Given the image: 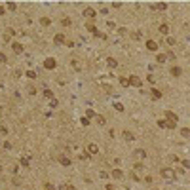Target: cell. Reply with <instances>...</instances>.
Segmentation results:
<instances>
[{"label":"cell","instance_id":"1","mask_svg":"<svg viewBox=\"0 0 190 190\" xmlns=\"http://www.w3.org/2000/svg\"><path fill=\"white\" fill-rule=\"evenodd\" d=\"M160 175H162V179H165V181H175V179H177V171L173 169V167H162Z\"/></svg>","mask_w":190,"mask_h":190},{"label":"cell","instance_id":"2","mask_svg":"<svg viewBox=\"0 0 190 190\" xmlns=\"http://www.w3.org/2000/svg\"><path fill=\"white\" fill-rule=\"evenodd\" d=\"M86 154L88 156H97L99 154V146L95 145V142H89V145L86 146Z\"/></svg>","mask_w":190,"mask_h":190},{"label":"cell","instance_id":"3","mask_svg":"<svg viewBox=\"0 0 190 190\" xmlns=\"http://www.w3.org/2000/svg\"><path fill=\"white\" fill-rule=\"evenodd\" d=\"M141 86H142V80L137 74H131L129 76V88H141Z\"/></svg>","mask_w":190,"mask_h":190},{"label":"cell","instance_id":"4","mask_svg":"<svg viewBox=\"0 0 190 190\" xmlns=\"http://www.w3.org/2000/svg\"><path fill=\"white\" fill-rule=\"evenodd\" d=\"M150 10H158V12H165V10H167V4H165V2H156V4H150Z\"/></svg>","mask_w":190,"mask_h":190},{"label":"cell","instance_id":"5","mask_svg":"<svg viewBox=\"0 0 190 190\" xmlns=\"http://www.w3.org/2000/svg\"><path fill=\"white\" fill-rule=\"evenodd\" d=\"M165 120H169V122H179V116L175 114V112H173V110H167V112H165Z\"/></svg>","mask_w":190,"mask_h":190},{"label":"cell","instance_id":"6","mask_svg":"<svg viewBox=\"0 0 190 190\" xmlns=\"http://www.w3.org/2000/svg\"><path fill=\"white\" fill-rule=\"evenodd\" d=\"M82 13H84V17H88V19H93L95 15H97V12H95L93 8H86V10H84Z\"/></svg>","mask_w":190,"mask_h":190},{"label":"cell","instance_id":"7","mask_svg":"<svg viewBox=\"0 0 190 190\" xmlns=\"http://www.w3.org/2000/svg\"><path fill=\"white\" fill-rule=\"evenodd\" d=\"M44 67L51 70V68H55V67H57V63H55V59H51V57H48V59L44 61Z\"/></svg>","mask_w":190,"mask_h":190},{"label":"cell","instance_id":"8","mask_svg":"<svg viewBox=\"0 0 190 190\" xmlns=\"http://www.w3.org/2000/svg\"><path fill=\"white\" fill-rule=\"evenodd\" d=\"M86 29H88V30H89V33H91V34H95V36H97V34H99V30H97V27H95V25H93V23H91V21H88V23H86Z\"/></svg>","mask_w":190,"mask_h":190},{"label":"cell","instance_id":"9","mask_svg":"<svg viewBox=\"0 0 190 190\" xmlns=\"http://www.w3.org/2000/svg\"><path fill=\"white\" fill-rule=\"evenodd\" d=\"M53 42L61 46V44H65L67 40H65V36H63V34H55V36H53Z\"/></svg>","mask_w":190,"mask_h":190},{"label":"cell","instance_id":"10","mask_svg":"<svg viewBox=\"0 0 190 190\" xmlns=\"http://www.w3.org/2000/svg\"><path fill=\"white\" fill-rule=\"evenodd\" d=\"M146 50H150V51H156V50H158V44H156L154 40H148V42H146Z\"/></svg>","mask_w":190,"mask_h":190},{"label":"cell","instance_id":"11","mask_svg":"<svg viewBox=\"0 0 190 190\" xmlns=\"http://www.w3.org/2000/svg\"><path fill=\"white\" fill-rule=\"evenodd\" d=\"M12 50H13L15 53H21V51H23V46H21L19 42H13V44H12Z\"/></svg>","mask_w":190,"mask_h":190},{"label":"cell","instance_id":"12","mask_svg":"<svg viewBox=\"0 0 190 190\" xmlns=\"http://www.w3.org/2000/svg\"><path fill=\"white\" fill-rule=\"evenodd\" d=\"M107 65H108L110 68H116V67H118V61L112 59V57H107Z\"/></svg>","mask_w":190,"mask_h":190},{"label":"cell","instance_id":"13","mask_svg":"<svg viewBox=\"0 0 190 190\" xmlns=\"http://www.w3.org/2000/svg\"><path fill=\"white\" fill-rule=\"evenodd\" d=\"M158 29H160V33H162V34H167V33H169V25H167V23H162V25L158 27Z\"/></svg>","mask_w":190,"mask_h":190},{"label":"cell","instance_id":"14","mask_svg":"<svg viewBox=\"0 0 190 190\" xmlns=\"http://www.w3.org/2000/svg\"><path fill=\"white\" fill-rule=\"evenodd\" d=\"M150 95H152L154 99H160V97H162V91L156 89V88H152V89H150Z\"/></svg>","mask_w":190,"mask_h":190},{"label":"cell","instance_id":"15","mask_svg":"<svg viewBox=\"0 0 190 190\" xmlns=\"http://www.w3.org/2000/svg\"><path fill=\"white\" fill-rule=\"evenodd\" d=\"M122 137H124L125 141H133V139H135V135H133L131 131H124V133H122Z\"/></svg>","mask_w":190,"mask_h":190},{"label":"cell","instance_id":"16","mask_svg":"<svg viewBox=\"0 0 190 190\" xmlns=\"http://www.w3.org/2000/svg\"><path fill=\"white\" fill-rule=\"evenodd\" d=\"M59 162H61V165H65V167H68V165L72 163V162H70L67 156H61V158H59Z\"/></svg>","mask_w":190,"mask_h":190},{"label":"cell","instance_id":"17","mask_svg":"<svg viewBox=\"0 0 190 190\" xmlns=\"http://www.w3.org/2000/svg\"><path fill=\"white\" fill-rule=\"evenodd\" d=\"M133 154H135V158H146V152H145L142 148H137L135 152H133Z\"/></svg>","mask_w":190,"mask_h":190},{"label":"cell","instance_id":"18","mask_svg":"<svg viewBox=\"0 0 190 190\" xmlns=\"http://www.w3.org/2000/svg\"><path fill=\"white\" fill-rule=\"evenodd\" d=\"M112 177H114V179H124L122 169H114V171H112Z\"/></svg>","mask_w":190,"mask_h":190},{"label":"cell","instance_id":"19","mask_svg":"<svg viewBox=\"0 0 190 190\" xmlns=\"http://www.w3.org/2000/svg\"><path fill=\"white\" fill-rule=\"evenodd\" d=\"M181 135H183L184 139H190V128H183L181 129Z\"/></svg>","mask_w":190,"mask_h":190},{"label":"cell","instance_id":"20","mask_svg":"<svg viewBox=\"0 0 190 190\" xmlns=\"http://www.w3.org/2000/svg\"><path fill=\"white\" fill-rule=\"evenodd\" d=\"M120 86L122 88H129V78H122L120 76Z\"/></svg>","mask_w":190,"mask_h":190},{"label":"cell","instance_id":"21","mask_svg":"<svg viewBox=\"0 0 190 190\" xmlns=\"http://www.w3.org/2000/svg\"><path fill=\"white\" fill-rule=\"evenodd\" d=\"M95 120H97V124H99V125H105V124H107L105 116H101V114H97V116H95Z\"/></svg>","mask_w":190,"mask_h":190},{"label":"cell","instance_id":"22","mask_svg":"<svg viewBox=\"0 0 190 190\" xmlns=\"http://www.w3.org/2000/svg\"><path fill=\"white\" fill-rule=\"evenodd\" d=\"M156 61H158V63H160V65H162V63H165V61H167V57H165V53H158V57H156Z\"/></svg>","mask_w":190,"mask_h":190},{"label":"cell","instance_id":"23","mask_svg":"<svg viewBox=\"0 0 190 190\" xmlns=\"http://www.w3.org/2000/svg\"><path fill=\"white\" fill-rule=\"evenodd\" d=\"M181 72H183L181 67H173V68H171V74H173V76H181Z\"/></svg>","mask_w":190,"mask_h":190},{"label":"cell","instance_id":"24","mask_svg":"<svg viewBox=\"0 0 190 190\" xmlns=\"http://www.w3.org/2000/svg\"><path fill=\"white\" fill-rule=\"evenodd\" d=\"M40 23H42L44 27H50V25H51V19H50V17H42V19H40Z\"/></svg>","mask_w":190,"mask_h":190},{"label":"cell","instance_id":"25","mask_svg":"<svg viewBox=\"0 0 190 190\" xmlns=\"http://www.w3.org/2000/svg\"><path fill=\"white\" fill-rule=\"evenodd\" d=\"M21 165H30V158L29 156H23L21 158Z\"/></svg>","mask_w":190,"mask_h":190},{"label":"cell","instance_id":"26","mask_svg":"<svg viewBox=\"0 0 190 190\" xmlns=\"http://www.w3.org/2000/svg\"><path fill=\"white\" fill-rule=\"evenodd\" d=\"M158 128H162V129H165V128H167V122H165V120H163V118H162V120H158Z\"/></svg>","mask_w":190,"mask_h":190},{"label":"cell","instance_id":"27","mask_svg":"<svg viewBox=\"0 0 190 190\" xmlns=\"http://www.w3.org/2000/svg\"><path fill=\"white\" fill-rule=\"evenodd\" d=\"M116 110H118V112H124V105H122V103H114V105H112Z\"/></svg>","mask_w":190,"mask_h":190},{"label":"cell","instance_id":"28","mask_svg":"<svg viewBox=\"0 0 190 190\" xmlns=\"http://www.w3.org/2000/svg\"><path fill=\"white\" fill-rule=\"evenodd\" d=\"M165 44H167V46H175V38H173V36H167V40H165Z\"/></svg>","mask_w":190,"mask_h":190},{"label":"cell","instance_id":"29","mask_svg":"<svg viewBox=\"0 0 190 190\" xmlns=\"http://www.w3.org/2000/svg\"><path fill=\"white\" fill-rule=\"evenodd\" d=\"M44 97H48V99H53V93H51V89H44Z\"/></svg>","mask_w":190,"mask_h":190},{"label":"cell","instance_id":"30","mask_svg":"<svg viewBox=\"0 0 190 190\" xmlns=\"http://www.w3.org/2000/svg\"><path fill=\"white\" fill-rule=\"evenodd\" d=\"M165 122H167V129H175V128H177L175 122H169V120H165Z\"/></svg>","mask_w":190,"mask_h":190},{"label":"cell","instance_id":"31","mask_svg":"<svg viewBox=\"0 0 190 190\" xmlns=\"http://www.w3.org/2000/svg\"><path fill=\"white\" fill-rule=\"evenodd\" d=\"M95 116H97V114H95V112H93L91 108L88 110V112H86V118H95Z\"/></svg>","mask_w":190,"mask_h":190},{"label":"cell","instance_id":"32","mask_svg":"<svg viewBox=\"0 0 190 190\" xmlns=\"http://www.w3.org/2000/svg\"><path fill=\"white\" fill-rule=\"evenodd\" d=\"M181 163H183V167H184V169H190V160H183Z\"/></svg>","mask_w":190,"mask_h":190},{"label":"cell","instance_id":"33","mask_svg":"<svg viewBox=\"0 0 190 190\" xmlns=\"http://www.w3.org/2000/svg\"><path fill=\"white\" fill-rule=\"evenodd\" d=\"M57 105H59V101H57V99H55V97H53V99L50 101V107H53V108H55V107H57Z\"/></svg>","mask_w":190,"mask_h":190},{"label":"cell","instance_id":"34","mask_svg":"<svg viewBox=\"0 0 190 190\" xmlns=\"http://www.w3.org/2000/svg\"><path fill=\"white\" fill-rule=\"evenodd\" d=\"M44 190H57L53 184H50V183H46V186H44Z\"/></svg>","mask_w":190,"mask_h":190},{"label":"cell","instance_id":"35","mask_svg":"<svg viewBox=\"0 0 190 190\" xmlns=\"http://www.w3.org/2000/svg\"><path fill=\"white\" fill-rule=\"evenodd\" d=\"M80 122H82V125H89V118H86V116H84Z\"/></svg>","mask_w":190,"mask_h":190},{"label":"cell","instance_id":"36","mask_svg":"<svg viewBox=\"0 0 190 190\" xmlns=\"http://www.w3.org/2000/svg\"><path fill=\"white\" fill-rule=\"evenodd\" d=\"M142 167H145V165H142V163H135V167H133V171H141Z\"/></svg>","mask_w":190,"mask_h":190},{"label":"cell","instance_id":"37","mask_svg":"<svg viewBox=\"0 0 190 190\" xmlns=\"http://www.w3.org/2000/svg\"><path fill=\"white\" fill-rule=\"evenodd\" d=\"M29 78H36V72H34V70H29V72H25Z\"/></svg>","mask_w":190,"mask_h":190},{"label":"cell","instance_id":"38","mask_svg":"<svg viewBox=\"0 0 190 190\" xmlns=\"http://www.w3.org/2000/svg\"><path fill=\"white\" fill-rule=\"evenodd\" d=\"M165 57H167V59H175V53H173V51H167V53H165Z\"/></svg>","mask_w":190,"mask_h":190},{"label":"cell","instance_id":"39","mask_svg":"<svg viewBox=\"0 0 190 190\" xmlns=\"http://www.w3.org/2000/svg\"><path fill=\"white\" fill-rule=\"evenodd\" d=\"M68 188H70V184H59L57 190H68Z\"/></svg>","mask_w":190,"mask_h":190},{"label":"cell","instance_id":"40","mask_svg":"<svg viewBox=\"0 0 190 190\" xmlns=\"http://www.w3.org/2000/svg\"><path fill=\"white\" fill-rule=\"evenodd\" d=\"M15 8H17V6H15L13 2H8V10H15Z\"/></svg>","mask_w":190,"mask_h":190},{"label":"cell","instance_id":"41","mask_svg":"<svg viewBox=\"0 0 190 190\" xmlns=\"http://www.w3.org/2000/svg\"><path fill=\"white\" fill-rule=\"evenodd\" d=\"M169 160H171V162H181V160H179V158H177L175 154H171V156H169Z\"/></svg>","mask_w":190,"mask_h":190},{"label":"cell","instance_id":"42","mask_svg":"<svg viewBox=\"0 0 190 190\" xmlns=\"http://www.w3.org/2000/svg\"><path fill=\"white\" fill-rule=\"evenodd\" d=\"M63 25L68 27V25H70V19H68V17H65V19H63Z\"/></svg>","mask_w":190,"mask_h":190},{"label":"cell","instance_id":"43","mask_svg":"<svg viewBox=\"0 0 190 190\" xmlns=\"http://www.w3.org/2000/svg\"><path fill=\"white\" fill-rule=\"evenodd\" d=\"M0 133H2V135H8V129L4 128V125H2V128H0Z\"/></svg>","mask_w":190,"mask_h":190},{"label":"cell","instance_id":"44","mask_svg":"<svg viewBox=\"0 0 190 190\" xmlns=\"http://www.w3.org/2000/svg\"><path fill=\"white\" fill-rule=\"evenodd\" d=\"M131 36H133V38H135V40H139V38H141V33H133Z\"/></svg>","mask_w":190,"mask_h":190},{"label":"cell","instance_id":"45","mask_svg":"<svg viewBox=\"0 0 190 190\" xmlns=\"http://www.w3.org/2000/svg\"><path fill=\"white\" fill-rule=\"evenodd\" d=\"M112 8H116V10H118V8H122V4H120V2H112Z\"/></svg>","mask_w":190,"mask_h":190},{"label":"cell","instance_id":"46","mask_svg":"<svg viewBox=\"0 0 190 190\" xmlns=\"http://www.w3.org/2000/svg\"><path fill=\"white\" fill-rule=\"evenodd\" d=\"M105 190H116V186H114V184H107V188H105Z\"/></svg>","mask_w":190,"mask_h":190},{"label":"cell","instance_id":"47","mask_svg":"<svg viewBox=\"0 0 190 190\" xmlns=\"http://www.w3.org/2000/svg\"><path fill=\"white\" fill-rule=\"evenodd\" d=\"M0 63H6V55L4 53H0Z\"/></svg>","mask_w":190,"mask_h":190},{"label":"cell","instance_id":"48","mask_svg":"<svg viewBox=\"0 0 190 190\" xmlns=\"http://www.w3.org/2000/svg\"><path fill=\"white\" fill-rule=\"evenodd\" d=\"M4 13H6V10H4V6L0 4V15H4Z\"/></svg>","mask_w":190,"mask_h":190},{"label":"cell","instance_id":"49","mask_svg":"<svg viewBox=\"0 0 190 190\" xmlns=\"http://www.w3.org/2000/svg\"><path fill=\"white\" fill-rule=\"evenodd\" d=\"M68 190H76V188H74V186H70V188H68Z\"/></svg>","mask_w":190,"mask_h":190}]
</instances>
